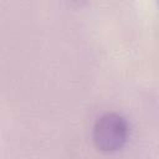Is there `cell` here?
I'll return each instance as SVG.
<instances>
[{
    "label": "cell",
    "instance_id": "6da1fadb",
    "mask_svg": "<svg viewBox=\"0 0 159 159\" xmlns=\"http://www.w3.org/2000/svg\"><path fill=\"white\" fill-rule=\"evenodd\" d=\"M129 137L127 119L116 112H107L97 118L92 129L94 147L103 153L120 150Z\"/></svg>",
    "mask_w": 159,
    "mask_h": 159
},
{
    "label": "cell",
    "instance_id": "7a4b0ae2",
    "mask_svg": "<svg viewBox=\"0 0 159 159\" xmlns=\"http://www.w3.org/2000/svg\"><path fill=\"white\" fill-rule=\"evenodd\" d=\"M72 6H76V7H78V6H82L87 0H67Z\"/></svg>",
    "mask_w": 159,
    "mask_h": 159
}]
</instances>
